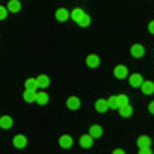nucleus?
<instances>
[{"label":"nucleus","mask_w":154,"mask_h":154,"mask_svg":"<svg viewBox=\"0 0 154 154\" xmlns=\"http://www.w3.org/2000/svg\"><path fill=\"white\" fill-rule=\"evenodd\" d=\"M130 54L134 58H141L143 54H145V47L141 45V43H134V45H132V48H130Z\"/></svg>","instance_id":"1"},{"label":"nucleus","mask_w":154,"mask_h":154,"mask_svg":"<svg viewBox=\"0 0 154 154\" xmlns=\"http://www.w3.org/2000/svg\"><path fill=\"white\" fill-rule=\"evenodd\" d=\"M85 63H87V67H89V69H97L98 65H100V58H98L97 54H89V56L85 58Z\"/></svg>","instance_id":"2"},{"label":"nucleus","mask_w":154,"mask_h":154,"mask_svg":"<svg viewBox=\"0 0 154 154\" xmlns=\"http://www.w3.org/2000/svg\"><path fill=\"white\" fill-rule=\"evenodd\" d=\"M113 76L115 78H126L128 76V69H126V65H115V69H113Z\"/></svg>","instance_id":"3"},{"label":"nucleus","mask_w":154,"mask_h":154,"mask_svg":"<svg viewBox=\"0 0 154 154\" xmlns=\"http://www.w3.org/2000/svg\"><path fill=\"white\" fill-rule=\"evenodd\" d=\"M139 87H141V91L145 93V95H152L154 93V82L152 80H143Z\"/></svg>","instance_id":"4"},{"label":"nucleus","mask_w":154,"mask_h":154,"mask_svg":"<svg viewBox=\"0 0 154 154\" xmlns=\"http://www.w3.org/2000/svg\"><path fill=\"white\" fill-rule=\"evenodd\" d=\"M26 143H28V139H26V136H23V134H19V136L13 137V147H15V149H24Z\"/></svg>","instance_id":"5"},{"label":"nucleus","mask_w":154,"mask_h":154,"mask_svg":"<svg viewBox=\"0 0 154 154\" xmlns=\"http://www.w3.org/2000/svg\"><path fill=\"white\" fill-rule=\"evenodd\" d=\"M11 126H13V117L11 115H2V117H0V128L8 130V128H11Z\"/></svg>","instance_id":"6"},{"label":"nucleus","mask_w":154,"mask_h":154,"mask_svg":"<svg viewBox=\"0 0 154 154\" xmlns=\"http://www.w3.org/2000/svg\"><path fill=\"white\" fill-rule=\"evenodd\" d=\"M117 112H119V115H123V117H130V115H132V106H130V102L121 104V106L117 108Z\"/></svg>","instance_id":"7"},{"label":"nucleus","mask_w":154,"mask_h":154,"mask_svg":"<svg viewBox=\"0 0 154 154\" xmlns=\"http://www.w3.org/2000/svg\"><path fill=\"white\" fill-rule=\"evenodd\" d=\"M35 80H37V85H39V89H47V87L50 85V78H48V76H45V74H39Z\"/></svg>","instance_id":"8"},{"label":"nucleus","mask_w":154,"mask_h":154,"mask_svg":"<svg viewBox=\"0 0 154 154\" xmlns=\"http://www.w3.org/2000/svg\"><path fill=\"white\" fill-rule=\"evenodd\" d=\"M60 147H61V149H69V147H72V137L67 136V134L60 136Z\"/></svg>","instance_id":"9"},{"label":"nucleus","mask_w":154,"mask_h":154,"mask_svg":"<svg viewBox=\"0 0 154 154\" xmlns=\"http://www.w3.org/2000/svg\"><path fill=\"white\" fill-rule=\"evenodd\" d=\"M80 145H82L84 149H89V147L93 145V136H91V134H84V136H80Z\"/></svg>","instance_id":"10"},{"label":"nucleus","mask_w":154,"mask_h":154,"mask_svg":"<svg viewBox=\"0 0 154 154\" xmlns=\"http://www.w3.org/2000/svg\"><path fill=\"white\" fill-rule=\"evenodd\" d=\"M35 97H37V89H26L23 93V98L26 102H35Z\"/></svg>","instance_id":"11"},{"label":"nucleus","mask_w":154,"mask_h":154,"mask_svg":"<svg viewBox=\"0 0 154 154\" xmlns=\"http://www.w3.org/2000/svg\"><path fill=\"white\" fill-rule=\"evenodd\" d=\"M84 13H85V11H84V9H82V8H74V9H72V11L69 13V17H71L72 20H74V23H78V20H80V19L84 17Z\"/></svg>","instance_id":"12"},{"label":"nucleus","mask_w":154,"mask_h":154,"mask_svg":"<svg viewBox=\"0 0 154 154\" xmlns=\"http://www.w3.org/2000/svg\"><path fill=\"white\" fill-rule=\"evenodd\" d=\"M6 8H8V11H11V13L20 11V0H9Z\"/></svg>","instance_id":"13"},{"label":"nucleus","mask_w":154,"mask_h":154,"mask_svg":"<svg viewBox=\"0 0 154 154\" xmlns=\"http://www.w3.org/2000/svg\"><path fill=\"white\" fill-rule=\"evenodd\" d=\"M89 134H91V136H93V139H95V137L104 136V130H102V126H100V125H93V126L89 128Z\"/></svg>","instance_id":"14"},{"label":"nucleus","mask_w":154,"mask_h":154,"mask_svg":"<svg viewBox=\"0 0 154 154\" xmlns=\"http://www.w3.org/2000/svg\"><path fill=\"white\" fill-rule=\"evenodd\" d=\"M67 108L69 109H78L80 108V98L78 97H69L67 98Z\"/></svg>","instance_id":"15"},{"label":"nucleus","mask_w":154,"mask_h":154,"mask_svg":"<svg viewBox=\"0 0 154 154\" xmlns=\"http://www.w3.org/2000/svg\"><path fill=\"white\" fill-rule=\"evenodd\" d=\"M35 102H37V104H41V106H45V104L48 102V95H47V91H37Z\"/></svg>","instance_id":"16"},{"label":"nucleus","mask_w":154,"mask_h":154,"mask_svg":"<svg viewBox=\"0 0 154 154\" xmlns=\"http://www.w3.org/2000/svg\"><path fill=\"white\" fill-rule=\"evenodd\" d=\"M141 82H143V76H141V74L134 72V74L130 76V85H132V87H139V85H141Z\"/></svg>","instance_id":"17"},{"label":"nucleus","mask_w":154,"mask_h":154,"mask_svg":"<svg viewBox=\"0 0 154 154\" xmlns=\"http://www.w3.org/2000/svg\"><path fill=\"white\" fill-rule=\"evenodd\" d=\"M95 109H97V112H100V113H102V112H108V109H109V108H108V100H104V98L97 100V102H95Z\"/></svg>","instance_id":"18"},{"label":"nucleus","mask_w":154,"mask_h":154,"mask_svg":"<svg viewBox=\"0 0 154 154\" xmlns=\"http://www.w3.org/2000/svg\"><path fill=\"white\" fill-rule=\"evenodd\" d=\"M56 19L60 20V23H63V20H67V19H69V11H67L65 8H60L58 11H56Z\"/></svg>","instance_id":"19"},{"label":"nucleus","mask_w":154,"mask_h":154,"mask_svg":"<svg viewBox=\"0 0 154 154\" xmlns=\"http://www.w3.org/2000/svg\"><path fill=\"white\" fill-rule=\"evenodd\" d=\"M137 147H150V137L149 136H139L137 137Z\"/></svg>","instance_id":"20"},{"label":"nucleus","mask_w":154,"mask_h":154,"mask_svg":"<svg viewBox=\"0 0 154 154\" xmlns=\"http://www.w3.org/2000/svg\"><path fill=\"white\" fill-rule=\"evenodd\" d=\"M24 87L26 89H39V85H37V80L35 78H28L24 82Z\"/></svg>","instance_id":"21"},{"label":"nucleus","mask_w":154,"mask_h":154,"mask_svg":"<svg viewBox=\"0 0 154 154\" xmlns=\"http://www.w3.org/2000/svg\"><path fill=\"white\" fill-rule=\"evenodd\" d=\"M108 108H109V109H117V108H119L117 95H113V97H109V98H108Z\"/></svg>","instance_id":"22"},{"label":"nucleus","mask_w":154,"mask_h":154,"mask_svg":"<svg viewBox=\"0 0 154 154\" xmlns=\"http://www.w3.org/2000/svg\"><path fill=\"white\" fill-rule=\"evenodd\" d=\"M78 24H80V26H89V24H91V17L84 13V17L78 20Z\"/></svg>","instance_id":"23"},{"label":"nucleus","mask_w":154,"mask_h":154,"mask_svg":"<svg viewBox=\"0 0 154 154\" xmlns=\"http://www.w3.org/2000/svg\"><path fill=\"white\" fill-rule=\"evenodd\" d=\"M117 100H119V106H121V104H126V102H130V100H128V97H126L125 93L117 95Z\"/></svg>","instance_id":"24"},{"label":"nucleus","mask_w":154,"mask_h":154,"mask_svg":"<svg viewBox=\"0 0 154 154\" xmlns=\"http://www.w3.org/2000/svg\"><path fill=\"white\" fill-rule=\"evenodd\" d=\"M8 13H9L8 8H6V6H0V20H4V19L8 17Z\"/></svg>","instance_id":"25"},{"label":"nucleus","mask_w":154,"mask_h":154,"mask_svg":"<svg viewBox=\"0 0 154 154\" xmlns=\"http://www.w3.org/2000/svg\"><path fill=\"white\" fill-rule=\"evenodd\" d=\"M139 152H141V154H150L152 150H150V147H141V149H139Z\"/></svg>","instance_id":"26"},{"label":"nucleus","mask_w":154,"mask_h":154,"mask_svg":"<svg viewBox=\"0 0 154 154\" xmlns=\"http://www.w3.org/2000/svg\"><path fill=\"white\" fill-rule=\"evenodd\" d=\"M147 28H149V32H150V34H154V20H150Z\"/></svg>","instance_id":"27"},{"label":"nucleus","mask_w":154,"mask_h":154,"mask_svg":"<svg viewBox=\"0 0 154 154\" xmlns=\"http://www.w3.org/2000/svg\"><path fill=\"white\" fill-rule=\"evenodd\" d=\"M149 112H150V113H154V100L149 104Z\"/></svg>","instance_id":"28"},{"label":"nucleus","mask_w":154,"mask_h":154,"mask_svg":"<svg viewBox=\"0 0 154 154\" xmlns=\"http://www.w3.org/2000/svg\"><path fill=\"white\" fill-rule=\"evenodd\" d=\"M123 152H125L123 149H115V150H113V154H123Z\"/></svg>","instance_id":"29"}]
</instances>
